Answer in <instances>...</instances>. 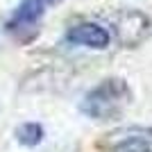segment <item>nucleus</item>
<instances>
[{
	"mask_svg": "<svg viewBox=\"0 0 152 152\" xmlns=\"http://www.w3.org/2000/svg\"><path fill=\"white\" fill-rule=\"evenodd\" d=\"M61 0H20L16 12L7 23V32L16 39H30L39 32V23L43 18L48 7L59 5Z\"/></svg>",
	"mask_w": 152,
	"mask_h": 152,
	"instance_id": "2",
	"label": "nucleus"
},
{
	"mask_svg": "<svg viewBox=\"0 0 152 152\" xmlns=\"http://www.w3.org/2000/svg\"><path fill=\"white\" fill-rule=\"evenodd\" d=\"M43 136H45V129H43V125H39V123H23V125L16 127V141L25 148L39 145V143L43 141Z\"/></svg>",
	"mask_w": 152,
	"mask_h": 152,
	"instance_id": "5",
	"label": "nucleus"
},
{
	"mask_svg": "<svg viewBox=\"0 0 152 152\" xmlns=\"http://www.w3.org/2000/svg\"><path fill=\"white\" fill-rule=\"evenodd\" d=\"M66 41L73 45H84V48H93V50H104L111 41L109 30H104L98 23H77L66 32Z\"/></svg>",
	"mask_w": 152,
	"mask_h": 152,
	"instance_id": "4",
	"label": "nucleus"
},
{
	"mask_svg": "<svg viewBox=\"0 0 152 152\" xmlns=\"http://www.w3.org/2000/svg\"><path fill=\"white\" fill-rule=\"evenodd\" d=\"M132 89L123 77H107L80 102V111L93 121H114L132 104Z\"/></svg>",
	"mask_w": 152,
	"mask_h": 152,
	"instance_id": "1",
	"label": "nucleus"
},
{
	"mask_svg": "<svg viewBox=\"0 0 152 152\" xmlns=\"http://www.w3.org/2000/svg\"><path fill=\"white\" fill-rule=\"evenodd\" d=\"M116 39L123 48H136L150 34V18L136 9H125L111 18Z\"/></svg>",
	"mask_w": 152,
	"mask_h": 152,
	"instance_id": "3",
	"label": "nucleus"
}]
</instances>
